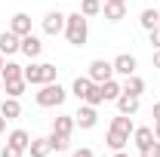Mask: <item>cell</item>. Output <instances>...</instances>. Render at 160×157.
<instances>
[{"instance_id":"obj_1","label":"cell","mask_w":160,"mask_h":157,"mask_svg":"<svg viewBox=\"0 0 160 157\" xmlns=\"http://www.w3.org/2000/svg\"><path fill=\"white\" fill-rule=\"evenodd\" d=\"M65 40L71 46H86V40H89V19L80 9L65 16Z\"/></svg>"},{"instance_id":"obj_2","label":"cell","mask_w":160,"mask_h":157,"mask_svg":"<svg viewBox=\"0 0 160 157\" xmlns=\"http://www.w3.org/2000/svg\"><path fill=\"white\" fill-rule=\"evenodd\" d=\"M34 99H37L40 108H59V105H65V99H68V89L62 86L59 80H52V83H43L40 93H34Z\"/></svg>"},{"instance_id":"obj_3","label":"cell","mask_w":160,"mask_h":157,"mask_svg":"<svg viewBox=\"0 0 160 157\" xmlns=\"http://www.w3.org/2000/svg\"><path fill=\"white\" fill-rule=\"evenodd\" d=\"M86 77L92 80V83H105V80L114 77V65L105 62V59H92V62H89V74H86Z\"/></svg>"},{"instance_id":"obj_4","label":"cell","mask_w":160,"mask_h":157,"mask_svg":"<svg viewBox=\"0 0 160 157\" xmlns=\"http://www.w3.org/2000/svg\"><path fill=\"white\" fill-rule=\"evenodd\" d=\"M74 123H77L80 129H92L96 123H99V111H96V105H80L77 108V114H74Z\"/></svg>"},{"instance_id":"obj_5","label":"cell","mask_w":160,"mask_h":157,"mask_svg":"<svg viewBox=\"0 0 160 157\" xmlns=\"http://www.w3.org/2000/svg\"><path fill=\"white\" fill-rule=\"evenodd\" d=\"M43 34H49V37L65 34V13H59V9L46 13V16H43Z\"/></svg>"},{"instance_id":"obj_6","label":"cell","mask_w":160,"mask_h":157,"mask_svg":"<svg viewBox=\"0 0 160 157\" xmlns=\"http://www.w3.org/2000/svg\"><path fill=\"white\" fill-rule=\"evenodd\" d=\"M111 65H114V74H120V77H129V74H136V68H139V62H136L132 53H120Z\"/></svg>"},{"instance_id":"obj_7","label":"cell","mask_w":160,"mask_h":157,"mask_svg":"<svg viewBox=\"0 0 160 157\" xmlns=\"http://www.w3.org/2000/svg\"><path fill=\"white\" fill-rule=\"evenodd\" d=\"M142 108V96H129V93H120L117 96V114H139Z\"/></svg>"},{"instance_id":"obj_8","label":"cell","mask_w":160,"mask_h":157,"mask_svg":"<svg viewBox=\"0 0 160 157\" xmlns=\"http://www.w3.org/2000/svg\"><path fill=\"white\" fill-rule=\"evenodd\" d=\"M19 49H22V37L6 28V31L0 34V53H3V56H16Z\"/></svg>"},{"instance_id":"obj_9","label":"cell","mask_w":160,"mask_h":157,"mask_svg":"<svg viewBox=\"0 0 160 157\" xmlns=\"http://www.w3.org/2000/svg\"><path fill=\"white\" fill-rule=\"evenodd\" d=\"M19 53H25L28 59H37L40 53H43V43H40V37H34V31L22 37V49H19Z\"/></svg>"},{"instance_id":"obj_10","label":"cell","mask_w":160,"mask_h":157,"mask_svg":"<svg viewBox=\"0 0 160 157\" xmlns=\"http://www.w3.org/2000/svg\"><path fill=\"white\" fill-rule=\"evenodd\" d=\"M9 31L19 34V37L31 34V16H28V13H16V16L9 19Z\"/></svg>"},{"instance_id":"obj_11","label":"cell","mask_w":160,"mask_h":157,"mask_svg":"<svg viewBox=\"0 0 160 157\" xmlns=\"http://www.w3.org/2000/svg\"><path fill=\"white\" fill-rule=\"evenodd\" d=\"M132 142H136V148H148L151 142H154V126H136L132 129Z\"/></svg>"},{"instance_id":"obj_12","label":"cell","mask_w":160,"mask_h":157,"mask_svg":"<svg viewBox=\"0 0 160 157\" xmlns=\"http://www.w3.org/2000/svg\"><path fill=\"white\" fill-rule=\"evenodd\" d=\"M74 114H59V117L52 120V133H62V136H71L74 133Z\"/></svg>"},{"instance_id":"obj_13","label":"cell","mask_w":160,"mask_h":157,"mask_svg":"<svg viewBox=\"0 0 160 157\" xmlns=\"http://www.w3.org/2000/svg\"><path fill=\"white\" fill-rule=\"evenodd\" d=\"M22 77L28 80V86H40V83H43V62H40V65L31 62V65L22 71Z\"/></svg>"},{"instance_id":"obj_14","label":"cell","mask_w":160,"mask_h":157,"mask_svg":"<svg viewBox=\"0 0 160 157\" xmlns=\"http://www.w3.org/2000/svg\"><path fill=\"white\" fill-rule=\"evenodd\" d=\"M96 83L89 77H74V83H71V96H77L80 102H86V96H89V89H92Z\"/></svg>"},{"instance_id":"obj_15","label":"cell","mask_w":160,"mask_h":157,"mask_svg":"<svg viewBox=\"0 0 160 157\" xmlns=\"http://www.w3.org/2000/svg\"><path fill=\"white\" fill-rule=\"evenodd\" d=\"M0 114L6 120H16L22 114V105H19V99H9V96H3V102H0Z\"/></svg>"},{"instance_id":"obj_16","label":"cell","mask_w":160,"mask_h":157,"mask_svg":"<svg viewBox=\"0 0 160 157\" xmlns=\"http://www.w3.org/2000/svg\"><path fill=\"white\" fill-rule=\"evenodd\" d=\"M123 93H129V96H142L145 93V80L139 77V74H129V77H123Z\"/></svg>"},{"instance_id":"obj_17","label":"cell","mask_w":160,"mask_h":157,"mask_svg":"<svg viewBox=\"0 0 160 157\" xmlns=\"http://www.w3.org/2000/svg\"><path fill=\"white\" fill-rule=\"evenodd\" d=\"M139 25L145 28V31H154V28H160V13L157 9H142V16H139Z\"/></svg>"},{"instance_id":"obj_18","label":"cell","mask_w":160,"mask_h":157,"mask_svg":"<svg viewBox=\"0 0 160 157\" xmlns=\"http://www.w3.org/2000/svg\"><path fill=\"white\" fill-rule=\"evenodd\" d=\"M6 142L16 145L19 151H28V145H31V133H28V129H12V133L6 136Z\"/></svg>"},{"instance_id":"obj_19","label":"cell","mask_w":160,"mask_h":157,"mask_svg":"<svg viewBox=\"0 0 160 157\" xmlns=\"http://www.w3.org/2000/svg\"><path fill=\"white\" fill-rule=\"evenodd\" d=\"M111 129H117V133H123V136H132L136 123H132V117H129V114H117V117L111 120Z\"/></svg>"},{"instance_id":"obj_20","label":"cell","mask_w":160,"mask_h":157,"mask_svg":"<svg viewBox=\"0 0 160 157\" xmlns=\"http://www.w3.org/2000/svg\"><path fill=\"white\" fill-rule=\"evenodd\" d=\"M126 142H129V136H123V133H117V129H108V136H105V145H108L111 151H123Z\"/></svg>"},{"instance_id":"obj_21","label":"cell","mask_w":160,"mask_h":157,"mask_svg":"<svg viewBox=\"0 0 160 157\" xmlns=\"http://www.w3.org/2000/svg\"><path fill=\"white\" fill-rule=\"evenodd\" d=\"M102 13H105L108 22H120L126 16V6H123V3H102Z\"/></svg>"},{"instance_id":"obj_22","label":"cell","mask_w":160,"mask_h":157,"mask_svg":"<svg viewBox=\"0 0 160 157\" xmlns=\"http://www.w3.org/2000/svg\"><path fill=\"white\" fill-rule=\"evenodd\" d=\"M99 86H102V96H105V102H117V96L123 93V86H120L114 77L105 80V83H99Z\"/></svg>"},{"instance_id":"obj_23","label":"cell","mask_w":160,"mask_h":157,"mask_svg":"<svg viewBox=\"0 0 160 157\" xmlns=\"http://www.w3.org/2000/svg\"><path fill=\"white\" fill-rule=\"evenodd\" d=\"M22 65H16V62H3V68H0V77H3V83H9V80H22Z\"/></svg>"},{"instance_id":"obj_24","label":"cell","mask_w":160,"mask_h":157,"mask_svg":"<svg viewBox=\"0 0 160 157\" xmlns=\"http://www.w3.org/2000/svg\"><path fill=\"white\" fill-rule=\"evenodd\" d=\"M25 89H28V80L22 77V80H9V83H3V93L9 99H22L25 96Z\"/></svg>"},{"instance_id":"obj_25","label":"cell","mask_w":160,"mask_h":157,"mask_svg":"<svg viewBox=\"0 0 160 157\" xmlns=\"http://www.w3.org/2000/svg\"><path fill=\"white\" fill-rule=\"evenodd\" d=\"M49 139H31V145H28V154L31 157H49Z\"/></svg>"},{"instance_id":"obj_26","label":"cell","mask_w":160,"mask_h":157,"mask_svg":"<svg viewBox=\"0 0 160 157\" xmlns=\"http://www.w3.org/2000/svg\"><path fill=\"white\" fill-rule=\"evenodd\" d=\"M49 148L52 151H68V145H71V136H62V133H49Z\"/></svg>"},{"instance_id":"obj_27","label":"cell","mask_w":160,"mask_h":157,"mask_svg":"<svg viewBox=\"0 0 160 157\" xmlns=\"http://www.w3.org/2000/svg\"><path fill=\"white\" fill-rule=\"evenodd\" d=\"M80 13H83L86 19L99 16V13H102V0H80Z\"/></svg>"},{"instance_id":"obj_28","label":"cell","mask_w":160,"mask_h":157,"mask_svg":"<svg viewBox=\"0 0 160 157\" xmlns=\"http://www.w3.org/2000/svg\"><path fill=\"white\" fill-rule=\"evenodd\" d=\"M52 80H59V68L49 65V62H43V83H52ZM43 83H40V86H43Z\"/></svg>"},{"instance_id":"obj_29","label":"cell","mask_w":160,"mask_h":157,"mask_svg":"<svg viewBox=\"0 0 160 157\" xmlns=\"http://www.w3.org/2000/svg\"><path fill=\"white\" fill-rule=\"evenodd\" d=\"M102 102H105V96H102V86L96 83V86L89 89V96H86V105H96V108H99Z\"/></svg>"},{"instance_id":"obj_30","label":"cell","mask_w":160,"mask_h":157,"mask_svg":"<svg viewBox=\"0 0 160 157\" xmlns=\"http://www.w3.org/2000/svg\"><path fill=\"white\" fill-rule=\"evenodd\" d=\"M139 157H160V142L154 139L148 148H142V151H139Z\"/></svg>"},{"instance_id":"obj_31","label":"cell","mask_w":160,"mask_h":157,"mask_svg":"<svg viewBox=\"0 0 160 157\" xmlns=\"http://www.w3.org/2000/svg\"><path fill=\"white\" fill-rule=\"evenodd\" d=\"M25 154V151H19V148H16V145H9V142H6V145H3V151H0V157H22Z\"/></svg>"},{"instance_id":"obj_32","label":"cell","mask_w":160,"mask_h":157,"mask_svg":"<svg viewBox=\"0 0 160 157\" xmlns=\"http://www.w3.org/2000/svg\"><path fill=\"white\" fill-rule=\"evenodd\" d=\"M148 34H151V46H154V49H160V28L148 31Z\"/></svg>"},{"instance_id":"obj_33","label":"cell","mask_w":160,"mask_h":157,"mask_svg":"<svg viewBox=\"0 0 160 157\" xmlns=\"http://www.w3.org/2000/svg\"><path fill=\"white\" fill-rule=\"evenodd\" d=\"M71 157H92V151H89V148H77Z\"/></svg>"},{"instance_id":"obj_34","label":"cell","mask_w":160,"mask_h":157,"mask_svg":"<svg viewBox=\"0 0 160 157\" xmlns=\"http://www.w3.org/2000/svg\"><path fill=\"white\" fill-rule=\"evenodd\" d=\"M151 114H154V123H160V102H154V108H151Z\"/></svg>"},{"instance_id":"obj_35","label":"cell","mask_w":160,"mask_h":157,"mask_svg":"<svg viewBox=\"0 0 160 157\" xmlns=\"http://www.w3.org/2000/svg\"><path fill=\"white\" fill-rule=\"evenodd\" d=\"M154 68L160 71V49H154Z\"/></svg>"},{"instance_id":"obj_36","label":"cell","mask_w":160,"mask_h":157,"mask_svg":"<svg viewBox=\"0 0 160 157\" xmlns=\"http://www.w3.org/2000/svg\"><path fill=\"white\" fill-rule=\"evenodd\" d=\"M154 139L160 142V123H154Z\"/></svg>"},{"instance_id":"obj_37","label":"cell","mask_w":160,"mask_h":157,"mask_svg":"<svg viewBox=\"0 0 160 157\" xmlns=\"http://www.w3.org/2000/svg\"><path fill=\"white\" fill-rule=\"evenodd\" d=\"M3 129H6V117L0 114V133H3Z\"/></svg>"},{"instance_id":"obj_38","label":"cell","mask_w":160,"mask_h":157,"mask_svg":"<svg viewBox=\"0 0 160 157\" xmlns=\"http://www.w3.org/2000/svg\"><path fill=\"white\" fill-rule=\"evenodd\" d=\"M105 3H123V6H126V3H129V0H105Z\"/></svg>"},{"instance_id":"obj_39","label":"cell","mask_w":160,"mask_h":157,"mask_svg":"<svg viewBox=\"0 0 160 157\" xmlns=\"http://www.w3.org/2000/svg\"><path fill=\"white\" fill-rule=\"evenodd\" d=\"M114 157H129V154H126V151H114Z\"/></svg>"},{"instance_id":"obj_40","label":"cell","mask_w":160,"mask_h":157,"mask_svg":"<svg viewBox=\"0 0 160 157\" xmlns=\"http://www.w3.org/2000/svg\"><path fill=\"white\" fill-rule=\"evenodd\" d=\"M3 62H6V59H3V53H0V68H3Z\"/></svg>"},{"instance_id":"obj_41","label":"cell","mask_w":160,"mask_h":157,"mask_svg":"<svg viewBox=\"0 0 160 157\" xmlns=\"http://www.w3.org/2000/svg\"><path fill=\"white\" fill-rule=\"evenodd\" d=\"M0 93H3V77H0Z\"/></svg>"},{"instance_id":"obj_42","label":"cell","mask_w":160,"mask_h":157,"mask_svg":"<svg viewBox=\"0 0 160 157\" xmlns=\"http://www.w3.org/2000/svg\"><path fill=\"white\" fill-rule=\"evenodd\" d=\"M0 102H3V93H0Z\"/></svg>"}]
</instances>
